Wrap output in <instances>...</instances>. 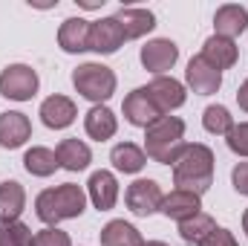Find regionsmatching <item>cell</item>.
<instances>
[{"label":"cell","instance_id":"6da1fadb","mask_svg":"<svg viewBox=\"0 0 248 246\" xmlns=\"http://www.w3.org/2000/svg\"><path fill=\"white\" fill-rule=\"evenodd\" d=\"M173 183L182 191L205 194L214 183V151L199 142H187L182 157L173 162Z\"/></svg>","mask_w":248,"mask_h":246},{"label":"cell","instance_id":"7a4b0ae2","mask_svg":"<svg viewBox=\"0 0 248 246\" xmlns=\"http://www.w3.org/2000/svg\"><path fill=\"white\" fill-rule=\"evenodd\" d=\"M87 209V194L84 188L75 183H63L55 188H44L35 200V214L38 220H44L46 226H55L61 220L81 217Z\"/></svg>","mask_w":248,"mask_h":246},{"label":"cell","instance_id":"3957f363","mask_svg":"<svg viewBox=\"0 0 248 246\" xmlns=\"http://www.w3.org/2000/svg\"><path fill=\"white\" fill-rule=\"evenodd\" d=\"M185 122L179 116H162L144 127V154L153 162L173 165L185 151Z\"/></svg>","mask_w":248,"mask_h":246},{"label":"cell","instance_id":"277c9868","mask_svg":"<svg viewBox=\"0 0 248 246\" xmlns=\"http://www.w3.org/2000/svg\"><path fill=\"white\" fill-rule=\"evenodd\" d=\"M72 84H75V90L84 99L101 105V102H107L116 93V72L110 67H104V64L87 61L72 72Z\"/></svg>","mask_w":248,"mask_h":246},{"label":"cell","instance_id":"5b68a950","mask_svg":"<svg viewBox=\"0 0 248 246\" xmlns=\"http://www.w3.org/2000/svg\"><path fill=\"white\" fill-rule=\"evenodd\" d=\"M38 93V72L29 64H9L0 72V96L12 102H29Z\"/></svg>","mask_w":248,"mask_h":246},{"label":"cell","instance_id":"8992f818","mask_svg":"<svg viewBox=\"0 0 248 246\" xmlns=\"http://www.w3.org/2000/svg\"><path fill=\"white\" fill-rule=\"evenodd\" d=\"M162 200H165V194L156 180H136L124 191V203L136 217H150V214L162 211Z\"/></svg>","mask_w":248,"mask_h":246},{"label":"cell","instance_id":"52a82bcc","mask_svg":"<svg viewBox=\"0 0 248 246\" xmlns=\"http://www.w3.org/2000/svg\"><path fill=\"white\" fill-rule=\"evenodd\" d=\"M124 119L133 124V127H150L156 119H162V110L156 107V102L150 99L147 87H136L122 105Z\"/></svg>","mask_w":248,"mask_h":246},{"label":"cell","instance_id":"ba28073f","mask_svg":"<svg viewBox=\"0 0 248 246\" xmlns=\"http://www.w3.org/2000/svg\"><path fill=\"white\" fill-rule=\"evenodd\" d=\"M139 58L144 64V70H150L156 75H165L168 70H173V64L179 61V47L170 38H156V41H147L141 47Z\"/></svg>","mask_w":248,"mask_h":246},{"label":"cell","instance_id":"9c48e42d","mask_svg":"<svg viewBox=\"0 0 248 246\" xmlns=\"http://www.w3.org/2000/svg\"><path fill=\"white\" fill-rule=\"evenodd\" d=\"M147 93H150V99L156 102V107L162 110V116H168L170 110H176V107H182L187 99L185 93V84L182 81H176L173 75L168 78V75H156L150 84H147Z\"/></svg>","mask_w":248,"mask_h":246},{"label":"cell","instance_id":"30bf717a","mask_svg":"<svg viewBox=\"0 0 248 246\" xmlns=\"http://www.w3.org/2000/svg\"><path fill=\"white\" fill-rule=\"evenodd\" d=\"M185 81H187V87H190L193 93H199V96H211V93H217V90L222 87V72L214 70L202 55H193V58L187 61Z\"/></svg>","mask_w":248,"mask_h":246},{"label":"cell","instance_id":"8fae6325","mask_svg":"<svg viewBox=\"0 0 248 246\" xmlns=\"http://www.w3.org/2000/svg\"><path fill=\"white\" fill-rule=\"evenodd\" d=\"M124 44V35L116 23V18H101L93 23L90 29V50L98 55H113L119 53V47Z\"/></svg>","mask_w":248,"mask_h":246},{"label":"cell","instance_id":"7c38bea8","mask_svg":"<svg viewBox=\"0 0 248 246\" xmlns=\"http://www.w3.org/2000/svg\"><path fill=\"white\" fill-rule=\"evenodd\" d=\"M113 18H116V23H119V29H122L124 41L141 38V35L153 32V26H156V18H153V12H150V9H133V6H122Z\"/></svg>","mask_w":248,"mask_h":246},{"label":"cell","instance_id":"4fadbf2b","mask_svg":"<svg viewBox=\"0 0 248 246\" xmlns=\"http://www.w3.org/2000/svg\"><path fill=\"white\" fill-rule=\"evenodd\" d=\"M199 209H202V197L190 194V191H182V188H173L162 200V214L170 217V220H176V223H185L190 217H196Z\"/></svg>","mask_w":248,"mask_h":246},{"label":"cell","instance_id":"5bb4252c","mask_svg":"<svg viewBox=\"0 0 248 246\" xmlns=\"http://www.w3.org/2000/svg\"><path fill=\"white\" fill-rule=\"evenodd\" d=\"M29 136H32V122H29V116H23V113H17V110L0 113V145H3L6 151L20 148Z\"/></svg>","mask_w":248,"mask_h":246},{"label":"cell","instance_id":"9a60e30c","mask_svg":"<svg viewBox=\"0 0 248 246\" xmlns=\"http://www.w3.org/2000/svg\"><path fill=\"white\" fill-rule=\"evenodd\" d=\"M214 29H217L219 38H228V41L240 38V35L248 29L246 6H237V3H225V6H219L217 15H214Z\"/></svg>","mask_w":248,"mask_h":246},{"label":"cell","instance_id":"2e32d148","mask_svg":"<svg viewBox=\"0 0 248 246\" xmlns=\"http://www.w3.org/2000/svg\"><path fill=\"white\" fill-rule=\"evenodd\" d=\"M90 29L93 23L84 18H66L58 29V47L63 53H87L90 50Z\"/></svg>","mask_w":248,"mask_h":246},{"label":"cell","instance_id":"e0dca14e","mask_svg":"<svg viewBox=\"0 0 248 246\" xmlns=\"http://www.w3.org/2000/svg\"><path fill=\"white\" fill-rule=\"evenodd\" d=\"M75 116H78L75 102L66 99V96H58V93L49 96V99H44V105H41V122L46 124V127H52V130L69 127V124L75 122Z\"/></svg>","mask_w":248,"mask_h":246},{"label":"cell","instance_id":"ac0fdd59","mask_svg":"<svg viewBox=\"0 0 248 246\" xmlns=\"http://www.w3.org/2000/svg\"><path fill=\"white\" fill-rule=\"evenodd\" d=\"M87 194H90V200H93V206L98 209V211H110L113 206H116V200H119V183H116V177L110 174V171H95L93 177H90V183H87Z\"/></svg>","mask_w":248,"mask_h":246},{"label":"cell","instance_id":"d6986e66","mask_svg":"<svg viewBox=\"0 0 248 246\" xmlns=\"http://www.w3.org/2000/svg\"><path fill=\"white\" fill-rule=\"evenodd\" d=\"M205 61L211 64L214 70H231L237 58H240V50H237V44L234 41H228V38H219V35H211L205 44H202V53H199Z\"/></svg>","mask_w":248,"mask_h":246},{"label":"cell","instance_id":"ffe728a7","mask_svg":"<svg viewBox=\"0 0 248 246\" xmlns=\"http://www.w3.org/2000/svg\"><path fill=\"white\" fill-rule=\"evenodd\" d=\"M55 157H58V165L66 171H84L90 162H93V151L87 142L81 139H61L58 148H55Z\"/></svg>","mask_w":248,"mask_h":246},{"label":"cell","instance_id":"44dd1931","mask_svg":"<svg viewBox=\"0 0 248 246\" xmlns=\"http://www.w3.org/2000/svg\"><path fill=\"white\" fill-rule=\"evenodd\" d=\"M84 130H87V136H90V139H98V142H104V139L116 136V130H119L116 113H113L110 107H104V105L90 107V110H87V116H84Z\"/></svg>","mask_w":248,"mask_h":246},{"label":"cell","instance_id":"7402d4cb","mask_svg":"<svg viewBox=\"0 0 248 246\" xmlns=\"http://www.w3.org/2000/svg\"><path fill=\"white\" fill-rule=\"evenodd\" d=\"M26 209V191L17 180L0 183V223H12Z\"/></svg>","mask_w":248,"mask_h":246},{"label":"cell","instance_id":"603a6c76","mask_svg":"<svg viewBox=\"0 0 248 246\" xmlns=\"http://www.w3.org/2000/svg\"><path fill=\"white\" fill-rule=\"evenodd\" d=\"M110 162L116 171H124V174H139L147 162V154L144 148L133 145V142H119L113 151H110Z\"/></svg>","mask_w":248,"mask_h":246},{"label":"cell","instance_id":"cb8c5ba5","mask_svg":"<svg viewBox=\"0 0 248 246\" xmlns=\"http://www.w3.org/2000/svg\"><path fill=\"white\" fill-rule=\"evenodd\" d=\"M141 232L127 220H110L101 229V246H141Z\"/></svg>","mask_w":248,"mask_h":246},{"label":"cell","instance_id":"d4e9b609","mask_svg":"<svg viewBox=\"0 0 248 246\" xmlns=\"http://www.w3.org/2000/svg\"><path fill=\"white\" fill-rule=\"evenodd\" d=\"M23 168L32 177H52L61 165H58L55 151H49V148H29L26 157H23Z\"/></svg>","mask_w":248,"mask_h":246},{"label":"cell","instance_id":"484cf974","mask_svg":"<svg viewBox=\"0 0 248 246\" xmlns=\"http://www.w3.org/2000/svg\"><path fill=\"white\" fill-rule=\"evenodd\" d=\"M214 229H217L214 217H211V214H202V211H199L196 217L185 220V223H179V235H182V241H185L187 246H199Z\"/></svg>","mask_w":248,"mask_h":246},{"label":"cell","instance_id":"4316f807","mask_svg":"<svg viewBox=\"0 0 248 246\" xmlns=\"http://www.w3.org/2000/svg\"><path fill=\"white\" fill-rule=\"evenodd\" d=\"M202 124H205L208 133L228 136V133L234 130V116L228 113V107H222V105H211V107H205V113H202Z\"/></svg>","mask_w":248,"mask_h":246},{"label":"cell","instance_id":"83f0119b","mask_svg":"<svg viewBox=\"0 0 248 246\" xmlns=\"http://www.w3.org/2000/svg\"><path fill=\"white\" fill-rule=\"evenodd\" d=\"M0 246H35V235L26 223H0Z\"/></svg>","mask_w":248,"mask_h":246},{"label":"cell","instance_id":"f1b7e54d","mask_svg":"<svg viewBox=\"0 0 248 246\" xmlns=\"http://www.w3.org/2000/svg\"><path fill=\"white\" fill-rule=\"evenodd\" d=\"M225 142H228L231 154H237V157H248V122L234 124V130L228 133Z\"/></svg>","mask_w":248,"mask_h":246},{"label":"cell","instance_id":"f546056e","mask_svg":"<svg viewBox=\"0 0 248 246\" xmlns=\"http://www.w3.org/2000/svg\"><path fill=\"white\" fill-rule=\"evenodd\" d=\"M35 246H72V241L66 232L55 229V226H46L35 235Z\"/></svg>","mask_w":248,"mask_h":246},{"label":"cell","instance_id":"4dcf8cb0","mask_svg":"<svg viewBox=\"0 0 248 246\" xmlns=\"http://www.w3.org/2000/svg\"><path fill=\"white\" fill-rule=\"evenodd\" d=\"M199 246H240V244H237V238H234L228 229H219V226H217Z\"/></svg>","mask_w":248,"mask_h":246},{"label":"cell","instance_id":"1f68e13d","mask_svg":"<svg viewBox=\"0 0 248 246\" xmlns=\"http://www.w3.org/2000/svg\"><path fill=\"white\" fill-rule=\"evenodd\" d=\"M231 183L237 188V194H246L248 197V162H240V165L231 171Z\"/></svg>","mask_w":248,"mask_h":246},{"label":"cell","instance_id":"d6a6232c","mask_svg":"<svg viewBox=\"0 0 248 246\" xmlns=\"http://www.w3.org/2000/svg\"><path fill=\"white\" fill-rule=\"evenodd\" d=\"M237 105H240V107L248 113V78L240 84V90H237Z\"/></svg>","mask_w":248,"mask_h":246},{"label":"cell","instance_id":"836d02e7","mask_svg":"<svg viewBox=\"0 0 248 246\" xmlns=\"http://www.w3.org/2000/svg\"><path fill=\"white\" fill-rule=\"evenodd\" d=\"M243 232H246V238H248V209L243 211Z\"/></svg>","mask_w":248,"mask_h":246},{"label":"cell","instance_id":"e575fe53","mask_svg":"<svg viewBox=\"0 0 248 246\" xmlns=\"http://www.w3.org/2000/svg\"><path fill=\"white\" fill-rule=\"evenodd\" d=\"M141 246H168V244H162V241H147V244H141Z\"/></svg>","mask_w":248,"mask_h":246}]
</instances>
